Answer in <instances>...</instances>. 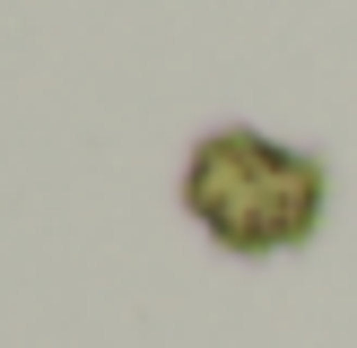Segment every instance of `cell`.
Returning <instances> with one entry per match:
<instances>
[{
    "label": "cell",
    "instance_id": "1",
    "mask_svg": "<svg viewBox=\"0 0 357 348\" xmlns=\"http://www.w3.org/2000/svg\"><path fill=\"white\" fill-rule=\"evenodd\" d=\"M183 209L227 253H288L323 226V166L271 131H209L183 157Z\"/></svg>",
    "mask_w": 357,
    "mask_h": 348
}]
</instances>
